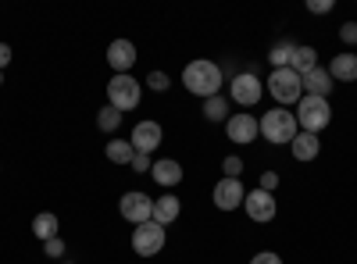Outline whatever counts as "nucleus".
Segmentation results:
<instances>
[{"label":"nucleus","mask_w":357,"mask_h":264,"mask_svg":"<svg viewBox=\"0 0 357 264\" xmlns=\"http://www.w3.org/2000/svg\"><path fill=\"white\" fill-rule=\"evenodd\" d=\"M268 93L275 97L279 107H296L304 97V79L296 75L293 68H272V75H268Z\"/></svg>","instance_id":"nucleus-3"},{"label":"nucleus","mask_w":357,"mask_h":264,"mask_svg":"<svg viewBox=\"0 0 357 264\" xmlns=\"http://www.w3.org/2000/svg\"><path fill=\"white\" fill-rule=\"evenodd\" d=\"M104 154H107L111 164H132V157H136V150H132L129 139H111V143L104 146Z\"/></svg>","instance_id":"nucleus-20"},{"label":"nucleus","mask_w":357,"mask_h":264,"mask_svg":"<svg viewBox=\"0 0 357 264\" xmlns=\"http://www.w3.org/2000/svg\"><path fill=\"white\" fill-rule=\"evenodd\" d=\"M178 211H183L178 196L165 193V196H158V200H154V215H151V222H158V225H165V228H168V225L178 218Z\"/></svg>","instance_id":"nucleus-18"},{"label":"nucleus","mask_w":357,"mask_h":264,"mask_svg":"<svg viewBox=\"0 0 357 264\" xmlns=\"http://www.w3.org/2000/svg\"><path fill=\"white\" fill-rule=\"evenodd\" d=\"M107 65L114 68V75H129V68L136 65V47L129 40H114L107 47Z\"/></svg>","instance_id":"nucleus-13"},{"label":"nucleus","mask_w":357,"mask_h":264,"mask_svg":"<svg viewBox=\"0 0 357 264\" xmlns=\"http://www.w3.org/2000/svg\"><path fill=\"white\" fill-rule=\"evenodd\" d=\"M151 179H154L158 186H178V183H183V164L172 161V157H161V161H154V168H151Z\"/></svg>","instance_id":"nucleus-14"},{"label":"nucleus","mask_w":357,"mask_h":264,"mask_svg":"<svg viewBox=\"0 0 357 264\" xmlns=\"http://www.w3.org/2000/svg\"><path fill=\"white\" fill-rule=\"evenodd\" d=\"M225 132L232 143H254L261 136V125L254 114H229V122H225Z\"/></svg>","instance_id":"nucleus-12"},{"label":"nucleus","mask_w":357,"mask_h":264,"mask_svg":"<svg viewBox=\"0 0 357 264\" xmlns=\"http://www.w3.org/2000/svg\"><path fill=\"white\" fill-rule=\"evenodd\" d=\"M8 65H11V47H8V43H0V72H4Z\"/></svg>","instance_id":"nucleus-33"},{"label":"nucleus","mask_w":357,"mask_h":264,"mask_svg":"<svg viewBox=\"0 0 357 264\" xmlns=\"http://www.w3.org/2000/svg\"><path fill=\"white\" fill-rule=\"evenodd\" d=\"M129 168H132L136 175H151V168H154V161H151V154H136Z\"/></svg>","instance_id":"nucleus-26"},{"label":"nucleus","mask_w":357,"mask_h":264,"mask_svg":"<svg viewBox=\"0 0 357 264\" xmlns=\"http://www.w3.org/2000/svg\"><path fill=\"white\" fill-rule=\"evenodd\" d=\"M65 264H68V261H65Z\"/></svg>","instance_id":"nucleus-35"},{"label":"nucleus","mask_w":357,"mask_h":264,"mask_svg":"<svg viewBox=\"0 0 357 264\" xmlns=\"http://www.w3.org/2000/svg\"><path fill=\"white\" fill-rule=\"evenodd\" d=\"M261 97H264V86H261V79H257L250 68L240 72V75H232V82H229V100H236L240 107H254Z\"/></svg>","instance_id":"nucleus-6"},{"label":"nucleus","mask_w":357,"mask_h":264,"mask_svg":"<svg viewBox=\"0 0 357 264\" xmlns=\"http://www.w3.org/2000/svg\"><path fill=\"white\" fill-rule=\"evenodd\" d=\"M304 93L307 97H325L329 100V93H333V75H329V68H314V72H307L304 75Z\"/></svg>","instance_id":"nucleus-15"},{"label":"nucleus","mask_w":357,"mask_h":264,"mask_svg":"<svg viewBox=\"0 0 357 264\" xmlns=\"http://www.w3.org/2000/svg\"><path fill=\"white\" fill-rule=\"evenodd\" d=\"M161 139H165V132H161L158 122H136V129H132V136H129V143H132L136 154H154L158 146H161Z\"/></svg>","instance_id":"nucleus-9"},{"label":"nucleus","mask_w":357,"mask_h":264,"mask_svg":"<svg viewBox=\"0 0 357 264\" xmlns=\"http://www.w3.org/2000/svg\"><path fill=\"white\" fill-rule=\"evenodd\" d=\"M329 75L333 82H357V50H347L340 57H333V65H329Z\"/></svg>","instance_id":"nucleus-16"},{"label":"nucleus","mask_w":357,"mask_h":264,"mask_svg":"<svg viewBox=\"0 0 357 264\" xmlns=\"http://www.w3.org/2000/svg\"><path fill=\"white\" fill-rule=\"evenodd\" d=\"M33 232H36V240H54L57 236V215L54 211H40L36 218H33Z\"/></svg>","instance_id":"nucleus-21"},{"label":"nucleus","mask_w":357,"mask_h":264,"mask_svg":"<svg viewBox=\"0 0 357 264\" xmlns=\"http://www.w3.org/2000/svg\"><path fill=\"white\" fill-rule=\"evenodd\" d=\"M139 93H143V86H139L132 75H114V79L107 82V100H111V107H118L122 114L139 104Z\"/></svg>","instance_id":"nucleus-5"},{"label":"nucleus","mask_w":357,"mask_h":264,"mask_svg":"<svg viewBox=\"0 0 357 264\" xmlns=\"http://www.w3.org/2000/svg\"><path fill=\"white\" fill-rule=\"evenodd\" d=\"M250 264H282V257H279V254H272V250H261V254H254V257H250Z\"/></svg>","instance_id":"nucleus-31"},{"label":"nucleus","mask_w":357,"mask_h":264,"mask_svg":"<svg viewBox=\"0 0 357 264\" xmlns=\"http://www.w3.org/2000/svg\"><path fill=\"white\" fill-rule=\"evenodd\" d=\"M275 186H279V175H275V171H264V175H261V186H257V189H264V193H272Z\"/></svg>","instance_id":"nucleus-32"},{"label":"nucleus","mask_w":357,"mask_h":264,"mask_svg":"<svg viewBox=\"0 0 357 264\" xmlns=\"http://www.w3.org/2000/svg\"><path fill=\"white\" fill-rule=\"evenodd\" d=\"M146 86H151L154 93H165L168 86H172V79H168L165 72H151V75H146Z\"/></svg>","instance_id":"nucleus-25"},{"label":"nucleus","mask_w":357,"mask_h":264,"mask_svg":"<svg viewBox=\"0 0 357 264\" xmlns=\"http://www.w3.org/2000/svg\"><path fill=\"white\" fill-rule=\"evenodd\" d=\"M261 125V136L268 143H293V136L301 132V125H296V114L286 111V107H272L264 111V118H257Z\"/></svg>","instance_id":"nucleus-2"},{"label":"nucleus","mask_w":357,"mask_h":264,"mask_svg":"<svg viewBox=\"0 0 357 264\" xmlns=\"http://www.w3.org/2000/svg\"><path fill=\"white\" fill-rule=\"evenodd\" d=\"M222 171H225V179H240L243 161H240V157H225V161H222Z\"/></svg>","instance_id":"nucleus-27"},{"label":"nucleus","mask_w":357,"mask_h":264,"mask_svg":"<svg viewBox=\"0 0 357 264\" xmlns=\"http://www.w3.org/2000/svg\"><path fill=\"white\" fill-rule=\"evenodd\" d=\"M97 125H100V132H114L118 125H122V111H118V107H104L100 114H97Z\"/></svg>","instance_id":"nucleus-24"},{"label":"nucleus","mask_w":357,"mask_h":264,"mask_svg":"<svg viewBox=\"0 0 357 264\" xmlns=\"http://www.w3.org/2000/svg\"><path fill=\"white\" fill-rule=\"evenodd\" d=\"M336 4H333V0H307V11L311 15H329Z\"/></svg>","instance_id":"nucleus-30"},{"label":"nucleus","mask_w":357,"mask_h":264,"mask_svg":"<svg viewBox=\"0 0 357 264\" xmlns=\"http://www.w3.org/2000/svg\"><path fill=\"white\" fill-rule=\"evenodd\" d=\"M211 196H215V208H218V211H236V208H243L247 189H243L240 179H222Z\"/></svg>","instance_id":"nucleus-10"},{"label":"nucleus","mask_w":357,"mask_h":264,"mask_svg":"<svg viewBox=\"0 0 357 264\" xmlns=\"http://www.w3.org/2000/svg\"><path fill=\"white\" fill-rule=\"evenodd\" d=\"M0 82H4V75H0Z\"/></svg>","instance_id":"nucleus-34"},{"label":"nucleus","mask_w":357,"mask_h":264,"mask_svg":"<svg viewBox=\"0 0 357 264\" xmlns=\"http://www.w3.org/2000/svg\"><path fill=\"white\" fill-rule=\"evenodd\" d=\"M289 68L304 79L307 72H314V68H318V50H314V47H307V43H304V47H296V50H293Z\"/></svg>","instance_id":"nucleus-19"},{"label":"nucleus","mask_w":357,"mask_h":264,"mask_svg":"<svg viewBox=\"0 0 357 264\" xmlns=\"http://www.w3.org/2000/svg\"><path fill=\"white\" fill-rule=\"evenodd\" d=\"M289 146H293V157H296V161H304V164L314 161V157L321 154V143H318L314 132H296Z\"/></svg>","instance_id":"nucleus-17"},{"label":"nucleus","mask_w":357,"mask_h":264,"mask_svg":"<svg viewBox=\"0 0 357 264\" xmlns=\"http://www.w3.org/2000/svg\"><path fill=\"white\" fill-rule=\"evenodd\" d=\"M333 122V107L325 97H301V104H296V125H301V132H321L325 125Z\"/></svg>","instance_id":"nucleus-4"},{"label":"nucleus","mask_w":357,"mask_h":264,"mask_svg":"<svg viewBox=\"0 0 357 264\" xmlns=\"http://www.w3.org/2000/svg\"><path fill=\"white\" fill-rule=\"evenodd\" d=\"M43 254H47V257H65V240H61V236L47 240V243H43Z\"/></svg>","instance_id":"nucleus-29"},{"label":"nucleus","mask_w":357,"mask_h":264,"mask_svg":"<svg viewBox=\"0 0 357 264\" xmlns=\"http://www.w3.org/2000/svg\"><path fill=\"white\" fill-rule=\"evenodd\" d=\"M243 208H247L250 222H272V218H275V211H279V203H275V196H272V193L254 189V193H247Z\"/></svg>","instance_id":"nucleus-11"},{"label":"nucleus","mask_w":357,"mask_h":264,"mask_svg":"<svg viewBox=\"0 0 357 264\" xmlns=\"http://www.w3.org/2000/svg\"><path fill=\"white\" fill-rule=\"evenodd\" d=\"M118 211H122L126 222L143 225V222H151V215H154V200L146 196V193H139V189H132V193H122V200H118Z\"/></svg>","instance_id":"nucleus-8"},{"label":"nucleus","mask_w":357,"mask_h":264,"mask_svg":"<svg viewBox=\"0 0 357 264\" xmlns=\"http://www.w3.org/2000/svg\"><path fill=\"white\" fill-rule=\"evenodd\" d=\"M132 250H136L139 257L161 254V250H165V225H158V222L136 225V228H132Z\"/></svg>","instance_id":"nucleus-7"},{"label":"nucleus","mask_w":357,"mask_h":264,"mask_svg":"<svg viewBox=\"0 0 357 264\" xmlns=\"http://www.w3.org/2000/svg\"><path fill=\"white\" fill-rule=\"evenodd\" d=\"M204 118L207 122H229V97H207L204 100Z\"/></svg>","instance_id":"nucleus-22"},{"label":"nucleus","mask_w":357,"mask_h":264,"mask_svg":"<svg viewBox=\"0 0 357 264\" xmlns=\"http://www.w3.org/2000/svg\"><path fill=\"white\" fill-rule=\"evenodd\" d=\"M340 40H343L347 47H357V22H343V25H340Z\"/></svg>","instance_id":"nucleus-28"},{"label":"nucleus","mask_w":357,"mask_h":264,"mask_svg":"<svg viewBox=\"0 0 357 264\" xmlns=\"http://www.w3.org/2000/svg\"><path fill=\"white\" fill-rule=\"evenodd\" d=\"M293 50H296V47H293V43H286V40H282V43H275V47H272V54H268V61H272V68H289V61H293Z\"/></svg>","instance_id":"nucleus-23"},{"label":"nucleus","mask_w":357,"mask_h":264,"mask_svg":"<svg viewBox=\"0 0 357 264\" xmlns=\"http://www.w3.org/2000/svg\"><path fill=\"white\" fill-rule=\"evenodd\" d=\"M183 86L193 93V97H218L222 90V68L215 61H207V57H200V61H190L183 68Z\"/></svg>","instance_id":"nucleus-1"}]
</instances>
